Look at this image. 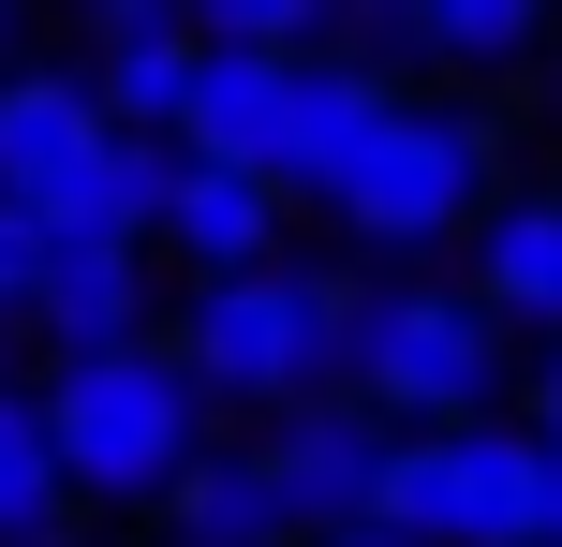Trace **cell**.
<instances>
[{
  "label": "cell",
  "instance_id": "cell-1",
  "mask_svg": "<svg viewBox=\"0 0 562 547\" xmlns=\"http://www.w3.org/2000/svg\"><path fill=\"white\" fill-rule=\"evenodd\" d=\"M356 311H370L356 266L281 252V266H252V282H193V311H178V371L207 385V414L340 400V371H356Z\"/></svg>",
  "mask_w": 562,
  "mask_h": 547
},
{
  "label": "cell",
  "instance_id": "cell-2",
  "mask_svg": "<svg viewBox=\"0 0 562 547\" xmlns=\"http://www.w3.org/2000/svg\"><path fill=\"white\" fill-rule=\"evenodd\" d=\"M45 444L75 474V503H164L207 459V385L178 371V341H119V355H59L45 371Z\"/></svg>",
  "mask_w": 562,
  "mask_h": 547
},
{
  "label": "cell",
  "instance_id": "cell-3",
  "mask_svg": "<svg viewBox=\"0 0 562 547\" xmlns=\"http://www.w3.org/2000/svg\"><path fill=\"white\" fill-rule=\"evenodd\" d=\"M356 385L385 430H488V385H504V311L474 282H370L356 311Z\"/></svg>",
  "mask_w": 562,
  "mask_h": 547
},
{
  "label": "cell",
  "instance_id": "cell-4",
  "mask_svg": "<svg viewBox=\"0 0 562 547\" xmlns=\"http://www.w3.org/2000/svg\"><path fill=\"white\" fill-rule=\"evenodd\" d=\"M488 207H504V134L474 104H385L370 148H356V178H340V223L370 252H445Z\"/></svg>",
  "mask_w": 562,
  "mask_h": 547
},
{
  "label": "cell",
  "instance_id": "cell-5",
  "mask_svg": "<svg viewBox=\"0 0 562 547\" xmlns=\"http://www.w3.org/2000/svg\"><path fill=\"white\" fill-rule=\"evenodd\" d=\"M370 518L400 547H548V444L533 430H400Z\"/></svg>",
  "mask_w": 562,
  "mask_h": 547
},
{
  "label": "cell",
  "instance_id": "cell-6",
  "mask_svg": "<svg viewBox=\"0 0 562 547\" xmlns=\"http://www.w3.org/2000/svg\"><path fill=\"white\" fill-rule=\"evenodd\" d=\"M252 459H267V489H281V533H340V518H370L385 503V459H400V430L340 385V400H296V414H267L252 430Z\"/></svg>",
  "mask_w": 562,
  "mask_h": 547
},
{
  "label": "cell",
  "instance_id": "cell-7",
  "mask_svg": "<svg viewBox=\"0 0 562 547\" xmlns=\"http://www.w3.org/2000/svg\"><path fill=\"white\" fill-rule=\"evenodd\" d=\"M89 178H104V104H89V75H0V207H45V223H75Z\"/></svg>",
  "mask_w": 562,
  "mask_h": 547
},
{
  "label": "cell",
  "instance_id": "cell-8",
  "mask_svg": "<svg viewBox=\"0 0 562 547\" xmlns=\"http://www.w3.org/2000/svg\"><path fill=\"white\" fill-rule=\"evenodd\" d=\"M148 252L193 266V282L281 266V178H237V163H193V148H178V193H164V237H148Z\"/></svg>",
  "mask_w": 562,
  "mask_h": 547
},
{
  "label": "cell",
  "instance_id": "cell-9",
  "mask_svg": "<svg viewBox=\"0 0 562 547\" xmlns=\"http://www.w3.org/2000/svg\"><path fill=\"white\" fill-rule=\"evenodd\" d=\"M148 266L164 252H134V237H89V223H59V252H45V355H119V341H148Z\"/></svg>",
  "mask_w": 562,
  "mask_h": 547
},
{
  "label": "cell",
  "instance_id": "cell-10",
  "mask_svg": "<svg viewBox=\"0 0 562 547\" xmlns=\"http://www.w3.org/2000/svg\"><path fill=\"white\" fill-rule=\"evenodd\" d=\"M385 104H400V89L370 75V59H326V45H311L296 89H281V193L340 207V178H356V148H370V118H385Z\"/></svg>",
  "mask_w": 562,
  "mask_h": 547
},
{
  "label": "cell",
  "instance_id": "cell-11",
  "mask_svg": "<svg viewBox=\"0 0 562 547\" xmlns=\"http://www.w3.org/2000/svg\"><path fill=\"white\" fill-rule=\"evenodd\" d=\"M281 89H296V59L207 45V75H193V118H178V148H193V163H237V178H281Z\"/></svg>",
  "mask_w": 562,
  "mask_h": 547
},
{
  "label": "cell",
  "instance_id": "cell-12",
  "mask_svg": "<svg viewBox=\"0 0 562 547\" xmlns=\"http://www.w3.org/2000/svg\"><path fill=\"white\" fill-rule=\"evenodd\" d=\"M474 296L504 326H548L562 341V193H504L474 223Z\"/></svg>",
  "mask_w": 562,
  "mask_h": 547
},
{
  "label": "cell",
  "instance_id": "cell-13",
  "mask_svg": "<svg viewBox=\"0 0 562 547\" xmlns=\"http://www.w3.org/2000/svg\"><path fill=\"white\" fill-rule=\"evenodd\" d=\"M164 547H281V489H267L252 444H207L164 489Z\"/></svg>",
  "mask_w": 562,
  "mask_h": 547
},
{
  "label": "cell",
  "instance_id": "cell-14",
  "mask_svg": "<svg viewBox=\"0 0 562 547\" xmlns=\"http://www.w3.org/2000/svg\"><path fill=\"white\" fill-rule=\"evenodd\" d=\"M0 547H75V474L45 444V385H0Z\"/></svg>",
  "mask_w": 562,
  "mask_h": 547
},
{
  "label": "cell",
  "instance_id": "cell-15",
  "mask_svg": "<svg viewBox=\"0 0 562 547\" xmlns=\"http://www.w3.org/2000/svg\"><path fill=\"white\" fill-rule=\"evenodd\" d=\"M193 75H207V30H148V45L89 59V104H104V134H178L193 118Z\"/></svg>",
  "mask_w": 562,
  "mask_h": 547
},
{
  "label": "cell",
  "instance_id": "cell-16",
  "mask_svg": "<svg viewBox=\"0 0 562 547\" xmlns=\"http://www.w3.org/2000/svg\"><path fill=\"white\" fill-rule=\"evenodd\" d=\"M400 30H415V59H445V75H504L548 30V0H400Z\"/></svg>",
  "mask_w": 562,
  "mask_h": 547
},
{
  "label": "cell",
  "instance_id": "cell-17",
  "mask_svg": "<svg viewBox=\"0 0 562 547\" xmlns=\"http://www.w3.org/2000/svg\"><path fill=\"white\" fill-rule=\"evenodd\" d=\"M164 193H178V134H104V178H89V207H75V223H89V237H134V252H148V237H164Z\"/></svg>",
  "mask_w": 562,
  "mask_h": 547
},
{
  "label": "cell",
  "instance_id": "cell-18",
  "mask_svg": "<svg viewBox=\"0 0 562 547\" xmlns=\"http://www.w3.org/2000/svg\"><path fill=\"white\" fill-rule=\"evenodd\" d=\"M193 30L252 45V59H311V45H340V0H193Z\"/></svg>",
  "mask_w": 562,
  "mask_h": 547
},
{
  "label": "cell",
  "instance_id": "cell-19",
  "mask_svg": "<svg viewBox=\"0 0 562 547\" xmlns=\"http://www.w3.org/2000/svg\"><path fill=\"white\" fill-rule=\"evenodd\" d=\"M45 252H59V223H45V207H0V326H30V311H45Z\"/></svg>",
  "mask_w": 562,
  "mask_h": 547
},
{
  "label": "cell",
  "instance_id": "cell-20",
  "mask_svg": "<svg viewBox=\"0 0 562 547\" xmlns=\"http://www.w3.org/2000/svg\"><path fill=\"white\" fill-rule=\"evenodd\" d=\"M89 30L104 45H148V30H193V0H89Z\"/></svg>",
  "mask_w": 562,
  "mask_h": 547
},
{
  "label": "cell",
  "instance_id": "cell-21",
  "mask_svg": "<svg viewBox=\"0 0 562 547\" xmlns=\"http://www.w3.org/2000/svg\"><path fill=\"white\" fill-rule=\"evenodd\" d=\"M533 444L562 459V341H548V371H533Z\"/></svg>",
  "mask_w": 562,
  "mask_h": 547
},
{
  "label": "cell",
  "instance_id": "cell-22",
  "mask_svg": "<svg viewBox=\"0 0 562 547\" xmlns=\"http://www.w3.org/2000/svg\"><path fill=\"white\" fill-rule=\"evenodd\" d=\"M311 547H400V533L385 518H340V533H311Z\"/></svg>",
  "mask_w": 562,
  "mask_h": 547
},
{
  "label": "cell",
  "instance_id": "cell-23",
  "mask_svg": "<svg viewBox=\"0 0 562 547\" xmlns=\"http://www.w3.org/2000/svg\"><path fill=\"white\" fill-rule=\"evenodd\" d=\"M0 75H15V0H0Z\"/></svg>",
  "mask_w": 562,
  "mask_h": 547
}]
</instances>
